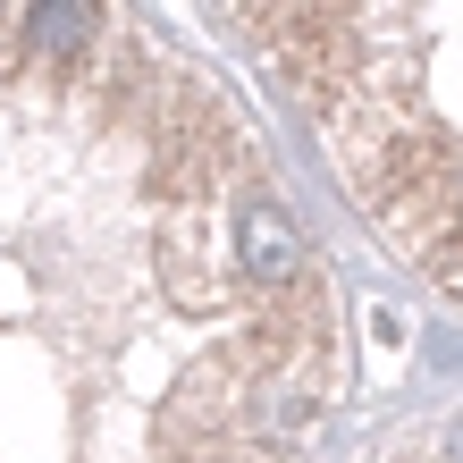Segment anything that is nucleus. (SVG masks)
I'll list each match as a JSON object with an SVG mask.
<instances>
[{
    "label": "nucleus",
    "instance_id": "1",
    "mask_svg": "<svg viewBox=\"0 0 463 463\" xmlns=\"http://www.w3.org/2000/svg\"><path fill=\"white\" fill-rule=\"evenodd\" d=\"M236 253H244V279L253 287H304L312 279V253H304V236H295V220L279 203H244Z\"/></svg>",
    "mask_w": 463,
    "mask_h": 463
},
{
    "label": "nucleus",
    "instance_id": "2",
    "mask_svg": "<svg viewBox=\"0 0 463 463\" xmlns=\"http://www.w3.org/2000/svg\"><path fill=\"white\" fill-rule=\"evenodd\" d=\"M93 17L101 9H85V0H43V9H34V43L43 51H76V43L93 34Z\"/></svg>",
    "mask_w": 463,
    "mask_h": 463
},
{
    "label": "nucleus",
    "instance_id": "3",
    "mask_svg": "<svg viewBox=\"0 0 463 463\" xmlns=\"http://www.w3.org/2000/svg\"><path fill=\"white\" fill-rule=\"evenodd\" d=\"M455 455H463V430H455Z\"/></svg>",
    "mask_w": 463,
    "mask_h": 463
}]
</instances>
